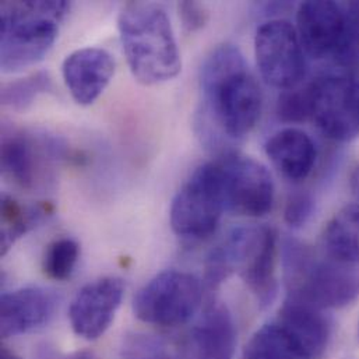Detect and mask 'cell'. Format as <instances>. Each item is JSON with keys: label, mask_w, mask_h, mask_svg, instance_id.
Listing matches in <instances>:
<instances>
[{"label": "cell", "mask_w": 359, "mask_h": 359, "mask_svg": "<svg viewBox=\"0 0 359 359\" xmlns=\"http://www.w3.org/2000/svg\"><path fill=\"white\" fill-rule=\"evenodd\" d=\"M57 297L42 287H25L6 292L0 299V333L17 337L45 326L55 315Z\"/></svg>", "instance_id": "cell-15"}, {"label": "cell", "mask_w": 359, "mask_h": 359, "mask_svg": "<svg viewBox=\"0 0 359 359\" xmlns=\"http://www.w3.org/2000/svg\"><path fill=\"white\" fill-rule=\"evenodd\" d=\"M38 359H56V355H55V354H53L48 347H45V348H43V351H42V353H39Z\"/></svg>", "instance_id": "cell-32"}, {"label": "cell", "mask_w": 359, "mask_h": 359, "mask_svg": "<svg viewBox=\"0 0 359 359\" xmlns=\"http://www.w3.org/2000/svg\"><path fill=\"white\" fill-rule=\"evenodd\" d=\"M264 150L280 174L291 182L306 180L316 164V146L299 129L288 128L277 132L267 140Z\"/></svg>", "instance_id": "cell-18"}, {"label": "cell", "mask_w": 359, "mask_h": 359, "mask_svg": "<svg viewBox=\"0 0 359 359\" xmlns=\"http://www.w3.org/2000/svg\"><path fill=\"white\" fill-rule=\"evenodd\" d=\"M178 8L182 25L187 32H193L205 27L208 21V11L203 4L186 0L180 1Z\"/></svg>", "instance_id": "cell-28"}, {"label": "cell", "mask_w": 359, "mask_h": 359, "mask_svg": "<svg viewBox=\"0 0 359 359\" xmlns=\"http://www.w3.org/2000/svg\"><path fill=\"white\" fill-rule=\"evenodd\" d=\"M53 88L48 72H35L22 79L10 81L1 88V104L14 111H25L34 101Z\"/></svg>", "instance_id": "cell-22"}, {"label": "cell", "mask_w": 359, "mask_h": 359, "mask_svg": "<svg viewBox=\"0 0 359 359\" xmlns=\"http://www.w3.org/2000/svg\"><path fill=\"white\" fill-rule=\"evenodd\" d=\"M0 359H20L14 353H11L7 347H1V357Z\"/></svg>", "instance_id": "cell-31"}, {"label": "cell", "mask_w": 359, "mask_h": 359, "mask_svg": "<svg viewBox=\"0 0 359 359\" xmlns=\"http://www.w3.org/2000/svg\"><path fill=\"white\" fill-rule=\"evenodd\" d=\"M226 208L221 168L217 161L198 167L180 187L171 205V226L187 239L210 236Z\"/></svg>", "instance_id": "cell-6"}, {"label": "cell", "mask_w": 359, "mask_h": 359, "mask_svg": "<svg viewBox=\"0 0 359 359\" xmlns=\"http://www.w3.org/2000/svg\"><path fill=\"white\" fill-rule=\"evenodd\" d=\"M277 233L270 226H239L215 246L205 263L218 276L228 278L238 271L262 306L277 297L276 260Z\"/></svg>", "instance_id": "cell-5"}, {"label": "cell", "mask_w": 359, "mask_h": 359, "mask_svg": "<svg viewBox=\"0 0 359 359\" xmlns=\"http://www.w3.org/2000/svg\"><path fill=\"white\" fill-rule=\"evenodd\" d=\"M191 344L197 359H233L236 327L228 308L211 302L191 329Z\"/></svg>", "instance_id": "cell-17"}, {"label": "cell", "mask_w": 359, "mask_h": 359, "mask_svg": "<svg viewBox=\"0 0 359 359\" xmlns=\"http://www.w3.org/2000/svg\"><path fill=\"white\" fill-rule=\"evenodd\" d=\"M80 257V246L74 239L62 238L53 241L45 250L42 270L46 277L63 281L70 278Z\"/></svg>", "instance_id": "cell-23"}, {"label": "cell", "mask_w": 359, "mask_h": 359, "mask_svg": "<svg viewBox=\"0 0 359 359\" xmlns=\"http://www.w3.org/2000/svg\"><path fill=\"white\" fill-rule=\"evenodd\" d=\"M63 146L55 139L13 130L1 137V171L18 187L34 190L50 174L52 161L63 157Z\"/></svg>", "instance_id": "cell-11"}, {"label": "cell", "mask_w": 359, "mask_h": 359, "mask_svg": "<svg viewBox=\"0 0 359 359\" xmlns=\"http://www.w3.org/2000/svg\"><path fill=\"white\" fill-rule=\"evenodd\" d=\"M311 118L334 142H350L359 135V69L341 67L308 84Z\"/></svg>", "instance_id": "cell-7"}, {"label": "cell", "mask_w": 359, "mask_h": 359, "mask_svg": "<svg viewBox=\"0 0 359 359\" xmlns=\"http://www.w3.org/2000/svg\"><path fill=\"white\" fill-rule=\"evenodd\" d=\"M62 74L73 100L87 107L94 104L111 83L115 74V60L102 48H81L65 59Z\"/></svg>", "instance_id": "cell-13"}, {"label": "cell", "mask_w": 359, "mask_h": 359, "mask_svg": "<svg viewBox=\"0 0 359 359\" xmlns=\"http://www.w3.org/2000/svg\"><path fill=\"white\" fill-rule=\"evenodd\" d=\"M315 212V198L309 191H297L287 200L284 219L292 228L304 226Z\"/></svg>", "instance_id": "cell-27"}, {"label": "cell", "mask_w": 359, "mask_h": 359, "mask_svg": "<svg viewBox=\"0 0 359 359\" xmlns=\"http://www.w3.org/2000/svg\"><path fill=\"white\" fill-rule=\"evenodd\" d=\"M203 287L193 274L167 270L150 280L135 297L133 312L144 323L177 327L187 323L198 311Z\"/></svg>", "instance_id": "cell-8"}, {"label": "cell", "mask_w": 359, "mask_h": 359, "mask_svg": "<svg viewBox=\"0 0 359 359\" xmlns=\"http://www.w3.org/2000/svg\"><path fill=\"white\" fill-rule=\"evenodd\" d=\"M358 334H359V323H358Z\"/></svg>", "instance_id": "cell-33"}, {"label": "cell", "mask_w": 359, "mask_h": 359, "mask_svg": "<svg viewBox=\"0 0 359 359\" xmlns=\"http://www.w3.org/2000/svg\"><path fill=\"white\" fill-rule=\"evenodd\" d=\"M322 246L326 256L334 262L359 264V204H348L327 222Z\"/></svg>", "instance_id": "cell-19"}, {"label": "cell", "mask_w": 359, "mask_h": 359, "mask_svg": "<svg viewBox=\"0 0 359 359\" xmlns=\"http://www.w3.org/2000/svg\"><path fill=\"white\" fill-rule=\"evenodd\" d=\"M125 284L118 277H102L84 285L70 304L73 332L86 340L105 334L122 304Z\"/></svg>", "instance_id": "cell-12"}, {"label": "cell", "mask_w": 359, "mask_h": 359, "mask_svg": "<svg viewBox=\"0 0 359 359\" xmlns=\"http://www.w3.org/2000/svg\"><path fill=\"white\" fill-rule=\"evenodd\" d=\"M118 28L128 65L139 83L156 86L180 74V48L163 6L150 1L128 3L119 13Z\"/></svg>", "instance_id": "cell-2"}, {"label": "cell", "mask_w": 359, "mask_h": 359, "mask_svg": "<svg viewBox=\"0 0 359 359\" xmlns=\"http://www.w3.org/2000/svg\"><path fill=\"white\" fill-rule=\"evenodd\" d=\"M67 1H8L1 4L0 66L17 73L41 62L53 46Z\"/></svg>", "instance_id": "cell-3"}, {"label": "cell", "mask_w": 359, "mask_h": 359, "mask_svg": "<svg viewBox=\"0 0 359 359\" xmlns=\"http://www.w3.org/2000/svg\"><path fill=\"white\" fill-rule=\"evenodd\" d=\"M344 25V4L337 1H305L297 13V32L304 50L315 57H333Z\"/></svg>", "instance_id": "cell-14"}, {"label": "cell", "mask_w": 359, "mask_h": 359, "mask_svg": "<svg viewBox=\"0 0 359 359\" xmlns=\"http://www.w3.org/2000/svg\"><path fill=\"white\" fill-rule=\"evenodd\" d=\"M255 55L262 77L280 88H295L305 76V53L297 29L285 20H270L257 28Z\"/></svg>", "instance_id": "cell-9"}, {"label": "cell", "mask_w": 359, "mask_h": 359, "mask_svg": "<svg viewBox=\"0 0 359 359\" xmlns=\"http://www.w3.org/2000/svg\"><path fill=\"white\" fill-rule=\"evenodd\" d=\"M305 359H320L329 347L332 325L322 309L288 298L274 320Z\"/></svg>", "instance_id": "cell-16"}, {"label": "cell", "mask_w": 359, "mask_h": 359, "mask_svg": "<svg viewBox=\"0 0 359 359\" xmlns=\"http://www.w3.org/2000/svg\"><path fill=\"white\" fill-rule=\"evenodd\" d=\"M245 359H305L276 322L264 325L250 339Z\"/></svg>", "instance_id": "cell-21"}, {"label": "cell", "mask_w": 359, "mask_h": 359, "mask_svg": "<svg viewBox=\"0 0 359 359\" xmlns=\"http://www.w3.org/2000/svg\"><path fill=\"white\" fill-rule=\"evenodd\" d=\"M283 266L288 298L322 311L340 309L359 298V270L332 259H318L299 241L283 243Z\"/></svg>", "instance_id": "cell-4"}, {"label": "cell", "mask_w": 359, "mask_h": 359, "mask_svg": "<svg viewBox=\"0 0 359 359\" xmlns=\"http://www.w3.org/2000/svg\"><path fill=\"white\" fill-rule=\"evenodd\" d=\"M48 207L25 208L10 196L1 197V255L48 215Z\"/></svg>", "instance_id": "cell-20"}, {"label": "cell", "mask_w": 359, "mask_h": 359, "mask_svg": "<svg viewBox=\"0 0 359 359\" xmlns=\"http://www.w3.org/2000/svg\"><path fill=\"white\" fill-rule=\"evenodd\" d=\"M217 163L228 210L246 217H263L271 211L274 183L262 163L238 153H226Z\"/></svg>", "instance_id": "cell-10"}, {"label": "cell", "mask_w": 359, "mask_h": 359, "mask_svg": "<svg viewBox=\"0 0 359 359\" xmlns=\"http://www.w3.org/2000/svg\"><path fill=\"white\" fill-rule=\"evenodd\" d=\"M344 4L343 34L333 59L347 69H359V1Z\"/></svg>", "instance_id": "cell-24"}, {"label": "cell", "mask_w": 359, "mask_h": 359, "mask_svg": "<svg viewBox=\"0 0 359 359\" xmlns=\"http://www.w3.org/2000/svg\"><path fill=\"white\" fill-rule=\"evenodd\" d=\"M350 186H351L353 193L359 198V165L354 170V172H353V175H351Z\"/></svg>", "instance_id": "cell-29"}, {"label": "cell", "mask_w": 359, "mask_h": 359, "mask_svg": "<svg viewBox=\"0 0 359 359\" xmlns=\"http://www.w3.org/2000/svg\"><path fill=\"white\" fill-rule=\"evenodd\" d=\"M277 116L285 123H299L311 118V95L308 86L283 91L277 102Z\"/></svg>", "instance_id": "cell-25"}, {"label": "cell", "mask_w": 359, "mask_h": 359, "mask_svg": "<svg viewBox=\"0 0 359 359\" xmlns=\"http://www.w3.org/2000/svg\"><path fill=\"white\" fill-rule=\"evenodd\" d=\"M200 88L203 94L207 133H219L238 142L246 137L260 119L263 95L236 45H218L205 57ZM210 137V136H208Z\"/></svg>", "instance_id": "cell-1"}, {"label": "cell", "mask_w": 359, "mask_h": 359, "mask_svg": "<svg viewBox=\"0 0 359 359\" xmlns=\"http://www.w3.org/2000/svg\"><path fill=\"white\" fill-rule=\"evenodd\" d=\"M122 357L123 359H175L160 339L143 333L126 336Z\"/></svg>", "instance_id": "cell-26"}, {"label": "cell", "mask_w": 359, "mask_h": 359, "mask_svg": "<svg viewBox=\"0 0 359 359\" xmlns=\"http://www.w3.org/2000/svg\"><path fill=\"white\" fill-rule=\"evenodd\" d=\"M66 359H100L91 351H76Z\"/></svg>", "instance_id": "cell-30"}]
</instances>
